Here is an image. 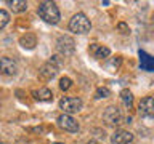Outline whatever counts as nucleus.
<instances>
[{
    "label": "nucleus",
    "mask_w": 154,
    "mask_h": 144,
    "mask_svg": "<svg viewBox=\"0 0 154 144\" xmlns=\"http://www.w3.org/2000/svg\"><path fill=\"white\" fill-rule=\"evenodd\" d=\"M103 120L109 127H119L120 123H124V115L117 106H108L103 112Z\"/></svg>",
    "instance_id": "5"
},
{
    "label": "nucleus",
    "mask_w": 154,
    "mask_h": 144,
    "mask_svg": "<svg viewBox=\"0 0 154 144\" xmlns=\"http://www.w3.org/2000/svg\"><path fill=\"white\" fill-rule=\"evenodd\" d=\"M0 72L5 75H14L18 72V62L10 56L0 58Z\"/></svg>",
    "instance_id": "8"
},
{
    "label": "nucleus",
    "mask_w": 154,
    "mask_h": 144,
    "mask_svg": "<svg viewBox=\"0 0 154 144\" xmlns=\"http://www.w3.org/2000/svg\"><path fill=\"white\" fill-rule=\"evenodd\" d=\"M5 3L11 8L13 13H23V11L27 10V2L26 0H7Z\"/></svg>",
    "instance_id": "14"
},
{
    "label": "nucleus",
    "mask_w": 154,
    "mask_h": 144,
    "mask_svg": "<svg viewBox=\"0 0 154 144\" xmlns=\"http://www.w3.org/2000/svg\"><path fill=\"white\" fill-rule=\"evenodd\" d=\"M140 67L143 70H148V72H154V58L149 56L148 53L144 51H140Z\"/></svg>",
    "instance_id": "12"
},
{
    "label": "nucleus",
    "mask_w": 154,
    "mask_h": 144,
    "mask_svg": "<svg viewBox=\"0 0 154 144\" xmlns=\"http://www.w3.org/2000/svg\"><path fill=\"white\" fill-rule=\"evenodd\" d=\"M117 29H119L122 34H128V32H130V27H128L125 22H119V24H117Z\"/></svg>",
    "instance_id": "21"
},
{
    "label": "nucleus",
    "mask_w": 154,
    "mask_h": 144,
    "mask_svg": "<svg viewBox=\"0 0 154 144\" xmlns=\"http://www.w3.org/2000/svg\"><path fill=\"white\" fill-rule=\"evenodd\" d=\"M0 144H5V142H2V141H0Z\"/></svg>",
    "instance_id": "25"
},
{
    "label": "nucleus",
    "mask_w": 154,
    "mask_h": 144,
    "mask_svg": "<svg viewBox=\"0 0 154 144\" xmlns=\"http://www.w3.org/2000/svg\"><path fill=\"white\" fill-rule=\"evenodd\" d=\"M111 96V90L108 86H98L95 91V99H104V98H109Z\"/></svg>",
    "instance_id": "17"
},
{
    "label": "nucleus",
    "mask_w": 154,
    "mask_h": 144,
    "mask_svg": "<svg viewBox=\"0 0 154 144\" xmlns=\"http://www.w3.org/2000/svg\"><path fill=\"white\" fill-rule=\"evenodd\" d=\"M87 144H100V142H98V141H95V139H90V141L87 142Z\"/></svg>",
    "instance_id": "23"
},
{
    "label": "nucleus",
    "mask_w": 154,
    "mask_h": 144,
    "mask_svg": "<svg viewBox=\"0 0 154 144\" xmlns=\"http://www.w3.org/2000/svg\"><path fill=\"white\" fill-rule=\"evenodd\" d=\"M138 114L146 118H154V96H144L138 104Z\"/></svg>",
    "instance_id": "7"
},
{
    "label": "nucleus",
    "mask_w": 154,
    "mask_h": 144,
    "mask_svg": "<svg viewBox=\"0 0 154 144\" xmlns=\"http://www.w3.org/2000/svg\"><path fill=\"white\" fill-rule=\"evenodd\" d=\"M55 144H63V142H55Z\"/></svg>",
    "instance_id": "24"
},
{
    "label": "nucleus",
    "mask_w": 154,
    "mask_h": 144,
    "mask_svg": "<svg viewBox=\"0 0 154 144\" xmlns=\"http://www.w3.org/2000/svg\"><path fill=\"white\" fill-rule=\"evenodd\" d=\"M50 62L60 69V67L63 66V56H61V55H53V56L50 58Z\"/></svg>",
    "instance_id": "20"
},
{
    "label": "nucleus",
    "mask_w": 154,
    "mask_h": 144,
    "mask_svg": "<svg viewBox=\"0 0 154 144\" xmlns=\"http://www.w3.org/2000/svg\"><path fill=\"white\" fill-rule=\"evenodd\" d=\"M82 106H84V103L79 96H63L60 99V109L63 110V114L67 115L77 114L82 109Z\"/></svg>",
    "instance_id": "3"
},
{
    "label": "nucleus",
    "mask_w": 154,
    "mask_h": 144,
    "mask_svg": "<svg viewBox=\"0 0 154 144\" xmlns=\"http://www.w3.org/2000/svg\"><path fill=\"white\" fill-rule=\"evenodd\" d=\"M69 31L74 34H87L91 31V22L84 13H75L69 21Z\"/></svg>",
    "instance_id": "2"
},
{
    "label": "nucleus",
    "mask_w": 154,
    "mask_h": 144,
    "mask_svg": "<svg viewBox=\"0 0 154 144\" xmlns=\"http://www.w3.org/2000/svg\"><path fill=\"white\" fill-rule=\"evenodd\" d=\"M56 50L58 53L64 56H72L75 53V42L71 35H60L56 40Z\"/></svg>",
    "instance_id": "4"
},
{
    "label": "nucleus",
    "mask_w": 154,
    "mask_h": 144,
    "mask_svg": "<svg viewBox=\"0 0 154 144\" xmlns=\"http://www.w3.org/2000/svg\"><path fill=\"white\" fill-rule=\"evenodd\" d=\"M58 127L69 133H79V130H80L79 122L72 115H67V114H61L58 117Z\"/></svg>",
    "instance_id": "6"
},
{
    "label": "nucleus",
    "mask_w": 154,
    "mask_h": 144,
    "mask_svg": "<svg viewBox=\"0 0 154 144\" xmlns=\"http://www.w3.org/2000/svg\"><path fill=\"white\" fill-rule=\"evenodd\" d=\"M32 96L35 98L37 101H51L53 99V93H51V90H48V88H38V90H34L32 91Z\"/></svg>",
    "instance_id": "15"
},
{
    "label": "nucleus",
    "mask_w": 154,
    "mask_h": 144,
    "mask_svg": "<svg viewBox=\"0 0 154 144\" xmlns=\"http://www.w3.org/2000/svg\"><path fill=\"white\" fill-rule=\"evenodd\" d=\"M90 53L95 58H108L111 55V50L104 45H100V43H93L90 45Z\"/></svg>",
    "instance_id": "13"
},
{
    "label": "nucleus",
    "mask_w": 154,
    "mask_h": 144,
    "mask_svg": "<svg viewBox=\"0 0 154 144\" xmlns=\"http://www.w3.org/2000/svg\"><path fill=\"white\" fill-rule=\"evenodd\" d=\"M19 45H21L23 48H26V50H34L37 45V37L35 34L32 32H26L24 35L19 37Z\"/></svg>",
    "instance_id": "11"
},
{
    "label": "nucleus",
    "mask_w": 154,
    "mask_h": 144,
    "mask_svg": "<svg viewBox=\"0 0 154 144\" xmlns=\"http://www.w3.org/2000/svg\"><path fill=\"white\" fill-rule=\"evenodd\" d=\"M133 141V134L127 131V130H116L111 136V142L112 144H128Z\"/></svg>",
    "instance_id": "10"
},
{
    "label": "nucleus",
    "mask_w": 154,
    "mask_h": 144,
    "mask_svg": "<svg viewBox=\"0 0 154 144\" xmlns=\"http://www.w3.org/2000/svg\"><path fill=\"white\" fill-rule=\"evenodd\" d=\"M58 67L53 66L50 61L43 62V64L40 66V69H38V77H40L42 80H53L55 77L58 75Z\"/></svg>",
    "instance_id": "9"
},
{
    "label": "nucleus",
    "mask_w": 154,
    "mask_h": 144,
    "mask_svg": "<svg viewBox=\"0 0 154 144\" xmlns=\"http://www.w3.org/2000/svg\"><path fill=\"white\" fill-rule=\"evenodd\" d=\"M10 22V13L7 10H0V31Z\"/></svg>",
    "instance_id": "18"
},
{
    "label": "nucleus",
    "mask_w": 154,
    "mask_h": 144,
    "mask_svg": "<svg viewBox=\"0 0 154 144\" xmlns=\"http://www.w3.org/2000/svg\"><path fill=\"white\" fill-rule=\"evenodd\" d=\"M120 62H122V58H120V56H117L116 59H112V66L119 67V66H120Z\"/></svg>",
    "instance_id": "22"
},
{
    "label": "nucleus",
    "mask_w": 154,
    "mask_h": 144,
    "mask_svg": "<svg viewBox=\"0 0 154 144\" xmlns=\"http://www.w3.org/2000/svg\"><path fill=\"white\" fill-rule=\"evenodd\" d=\"M37 13L40 19H43L47 24H58L61 19V13H60V8L56 7L55 2H48V0H43V2L38 3L37 7Z\"/></svg>",
    "instance_id": "1"
},
{
    "label": "nucleus",
    "mask_w": 154,
    "mask_h": 144,
    "mask_svg": "<svg viewBox=\"0 0 154 144\" xmlns=\"http://www.w3.org/2000/svg\"><path fill=\"white\" fill-rule=\"evenodd\" d=\"M72 86V80L69 79V77H61L60 79V88L63 91H67Z\"/></svg>",
    "instance_id": "19"
},
{
    "label": "nucleus",
    "mask_w": 154,
    "mask_h": 144,
    "mask_svg": "<svg viewBox=\"0 0 154 144\" xmlns=\"http://www.w3.org/2000/svg\"><path fill=\"white\" fill-rule=\"evenodd\" d=\"M120 99H122V103H124V106L127 109H132L133 107V94H132V91L130 90H122L120 91Z\"/></svg>",
    "instance_id": "16"
}]
</instances>
